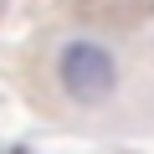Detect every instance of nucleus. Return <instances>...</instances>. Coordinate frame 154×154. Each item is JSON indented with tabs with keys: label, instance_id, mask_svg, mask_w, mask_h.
Returning <instances> with one entry per match:
<instances>
[{
	"label": "nucleus",
	"instance_id": "obj_1",
	"mask_svg": "<svg viewBox=\"0 0 154 154\" xmlns=\"http://www.w3.org/2000/svg\"><path fill=\"white\" fill-rule=\"evenodd\" d=\"M57 82L72 103H103L118 88V62H113L108 46H98L88 36H72L57 51Z\"/></svg>",
	"mask_w": 154,
	"mask_h": 154
}]
</instances>
